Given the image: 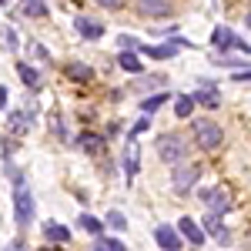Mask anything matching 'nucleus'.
<instances>
[{
  "instance_id": "16",
  "label": "nucleus",
  "mask_w": 251,
  "mask_h": 251,
  "mask_svg": "<svg viewBox=\"0 0 251 251\" xmlns=\"http://www.w3.org/2000/svg\"><path fill=\"white\" fill-rule=\"evenodd\" d=\"M17 74H20V80L27 84V87H34V91H40V74L30 67V64H17Z\"/></svg>"
},
{
  "instance_id": "1",
  "label": "nucleus",
  "mask_w": 251,
  "mask_h": 251,
  "mask_svg": "<svg viewBox=\"0 0 251 251\" xmlns=\"http://www.w3.org/2000/svg\"><path fill=\"white\" fill-rule=\"evenodd\" d=\"M188 151H191V144H188V137L177 134V131H168V134L157 137V154L164 164H181V161H188Z\"/></svg>"
},
{
  "instance_id": "26",
  "label": "nucleus",
  "mask_w": 251,
  "mask_h": 251,
  "mask_svg": "<svg viewBox=\"0 0 251 251\" xmlns=\"http://www.w3.org/2000/svg\"><path fill=\"white\" fill-rule=\"evenodd\" d=\"M24 14H27V17H44V14H47V7H44V3H27V7H24Z\"/></svg>"
},
{
  "instance_id": "5",
  "label": "nucleus",
  "mask_w": 251,
  "mask_h": 251,
  "mask_svg": "<svg viewBox=\"0 0 251 251\" xmlns=\"http://www.w3.org/2000/svg\"><path fill=\"white\" fill-rule=\"evenodd\" d=\"M201 201H204V204L211 208L208 214H218V218H221V214L231 208V194L221 191V188H208V191H201Z\"/></svg>"
},
{
  "instance_id": "33",
  "label": "nucleus",
  "mask_w": 251,
  "mask_h": 251,
  "mask_svg": "<svg viewBox=\"0 0 251 251\" xmlns=\"http://www.w3.org/2000/svg\"><path fill=\"white\" fill-rule=\"evenodd\" d=\"M248 27H251V14H248Z\"/></svg>"
},
{
  "instance_id": "21",
  "label": "nucleus",
  "mask_w": 251,
  "mask_h": 251,
  "mask_svg": "<svg viewBox=\"0 0 251 251\" xmlns=\"http://www.w3.org/2000/svg\"><path fill=\"white\" fill-rule=\"evenodd\" d=\"M80 228H84V231H91V234H100V228H104V225L97 221L94 214H80Z\"/></svg>"
},
{
  "instance_id": "17",
  "label": "nucleus",
  "mask_w": 251,
  "mask_h": 251,
  "mask_svg": "<svg viewBox=\"0 0 251 251\" xmlns=\"http://www.w3.org/2000/svg\"><path fill=\"white\" fill-rule=\"evenodd\" d=\"M64 71H67V77H74V80H91V67L80 64V60H71Z\"/></svg>"
},
{
  "instance_id": "2",
  "label": "nucleus",
  "mask_w": 251,
  "mask_h": 251,
  "mask_svg": "<svg viewBox=\"0 0 251 251\" xmlns=\"http://www.w3.org/2000/svg\"><path fill=\"white\" fill-rule=\"evenodd\" d=\"M191 134H194V141H198V148H204V151H214V148L225 141V131H221L214 121H208V117H198V121H194Z\"/></svg>"
},
{
  "instance_id": "29",
  "label": "nucleus",
  "mask_w": 251,
  "mask_h": 251,
  "mask_svg": "<svg viewBox=\"0 0 251 251\" xmlns=\"http://www.w3.org/2000/svg\"><path fill=\"white\" fill-rule=\"evenodd\" d=\"M34 57H40V60H47V50L40 47V44H34Z\"/></svg>"
},
{
  "instance_id": "28",
  "label": "nucleus",
  "mask_w": 251,
  "mask_h": 251,
  "mask_svg": "<svg viewBox=\"0 0 251 251\" xmlns=\"http://www.w3.org/2000/svg\"><path fill=\"white\" fill-rule=\"evenodd\" d=\"M7 47H10V50L17 47V34H14V30H7Z\"/></svg>"
},
{
  "instance_id": "25",
  "label": "nucleus",
  "mask_w": 251,
  "mask_h": 251,
  "mask_svg": "<svg viewBox=\"0 0 251 251\" xmlns=\"http://www.w3.org/2000/svg\"><path fill=\"white\" fill-rule=\"evenodd\" d=\"M100 245H104V251H127V245L117 238H100Z\"/></svg>"
},
{
  "instance_id": "24",
  "label": "nucleus",
  "mask_w": 251,
  "mask_h": 251,
  "mask_svg": "<svg viewBox=\"0 0 251 251\" xmlns=\"http://www.w3.org/2000/svg\"><path fill=\"white\" fill-rule=\"evenodd\" d=\"M107 228H114V231H124V228H127V218H124L121 211H111V214H107Z\"/></svg>"
},
{
  "instance_id": "13",
  "label": "nucleus",
  "mask_w": 251,
  "mask_h": 251,
  "mask_svg": "<svg viewBox=\"0 0 251 251\" xmlns=\"http://www.w3.org/2000/svg\"><path fill=\"white\" fill-rule=\"evenodd\" d=\"M74 27L80 30V37H87V40H97L100 34H104V30H100V24L91 20V17H77V20H74Z\"/></svg>"
},
{
  "instance_id": "27",
  "label": "nucleus",
  "mask_w": 251,
  "mask_h": 251,
  "mask_svg": "<svg viewBox=\"0 0 251 251\" xmlns=\"http://www.w3.org/2000/svg\"><path fill=\"white\" fill-rule=\"evenodd\" d=\"M214 64H221V67H225V64H228V67H241L245 60H238V57H214Z\"/></svg>"
},
{
  "instance_id": "8",
  "label": "nucleus",
  "mask_w": 251,
  "mask_h": 251,
  "mask_svg": "<svg viewBox=\"0 0 251 251\" xmlns=\"http://www.w3.org/2000/svg\"><path fill=\"white\" fill-rule=\"evenodd\" d=\"M204 234H211L218 245H228V241H231V231L221 225V218H218V214H204Z\"/></svg>"
},
{
  "instance_id": "22",
  "label": "nucleus",
  "mask_w": 251,
  "mask_h": 251,
  "mask_svg": "<svg viewBox=\"0 0 251 251\" xmlns=\"http://www.w3.org/2000/svg\"><path fill=\"white\" fill-rule=\"evenodd\" d=\"M164 100H168V94H154V97H148V100L141 104V111H144V117L151 114V111H157V107H161Z\"/></svg>"
},
{
  "instance_id": "14",
  "label": "nucleus",
  "mask_w": 251,
  "mask_h": 251,
  "mask_svg": "<svg viewBox=\"0 0 251 251\" xmlns=\"http://www.w3.org/2000/svg\"><path fill=\"white\" fill-rule=\"evenodd\" d=\"M201 84H204V87L194 94V100H198V104H204V107H218V94H214L211 80H201Z\"/></svg>"
},
{
  "instance_id": "10",
  "label": "nucleus",
  "mask_w": 251,
  "mask_h": 251,
  "mask_svg": "<svg viewBox=\"0 0 251 251\" xmlns=\"http://www.w3.org/2000/svg\"><path fill=\"white\" fill-rule=\"evenodd\" d=\"M181 47H188V40H171V44H161V47H144L141 44V54H148V57H157V60H164V57H174Z\"/></svg>"
},
{
  "instance_id": "31",
  "label": "nucleus",
  "mask_w": 251,
  "mask_h": 251,
  "mask_svg": "<svg viewBox=\"0 0 251 251\" xmlns=\"http://www.w3.org/2000/svg\"><path fill=\"white\" fill-rule=\"evenodd\" d=\"M7 107V87H0V111Z\"/></svg>"
},
{
  "instance_id": "7",
  "label": "nucleus",
  "mask_w": 251,
  "mask_h": 251,
  "mask_svg": "<svg viewBox=\"0 0 251 251\" xmlns=\"http://www.w3.org/2000/svg\"><path fill=\"white\" fill-rule=\"evenodd\" d=\"M154 241H157L164 251H181V248H184V241H181L177 228H171V225H161V228L154 231Z\"/></svg>"
},
{
  "instance_id": "4",
  "label": "nucleus",
  "mask_w": 251,
  "mask_h": 251,
  "mask_svg": "<svg viewBox=\"0 0 251 251\" xmlns=\"http://www.w3.org/2000/svg\"><path fill=\"white\" fill-rule=\"evenodd\" d=\"M198 177H201V164H191V161H181L177 168L171 171V181H174V191L177 194H188L198 184Z\"/></svg>"
},
{
  "instance_id": "3",
  "label": "nucleus",
  "mask_w": 251,
  "mask_h": 251,
  "mask_svg": "<svg viewBox=\"0 0 251 251\" xmlns=\"http://www.w3.org/2000/svg\"><path fill=\"white\" fill-rule=\"evenodd\" d=\"M14 218H17L20 228L30 225V218H34V194L24 181H17V188H14Z\"/></svg>"
},
{
  "instance_id": "12",
  "label": "nucleus",
  "mask_w": 251,
  "mask_h": 251,
  "mask_svg": "<svg viewBox=\"0 0 251 251\" xmlns=\"http://www.w3.org/2000/svg\"><path fill=\"white\" fill-rule=\"evenodd\" d=\"M137 10H141L144 17H168V14H171V3H168V0H141Z\"/></svg>"
},
{
  "instance_id": "30",
  "label": "nucleus",
  "mask_w": 251,
  "mask_h": 251,
  "mask_svg": "<svg viewBox=\"0 0 251 251\" xmlns=\"http://www.w3.org/2000/svg\"><path fill=\"white\" fill-rule=\"evenodd\" d=\"M234 80L241 84V80H251V71H241V74H234Z\"/></svg>"
},
{
  "instance_id": "20",
  "label": "nucleus",
  "mask_w": 251,
  "mask_h": 251,
  "mask_svg": "<svg viewBox=\"0 0 251 251\" xmlns=\"http://www.w3.org/2000/svg\"><path fill=\"white\" fill-rule=\"evenodd\" d=\"M117 64H121L124 71H131V74H137V71H141V60H137V54H131V50L117 54Z\"/></svg>"
},
{
  "instance_id": "32",
  "label": "nucleus",
  "mask_w": 251,
  "mask_h": 251,
  "mask_svg": "<svg viewBox=\"0 0 251 251\" xmlns=\"http://www.w3.org/2000/svg\"><path fill=\"white\" fill-rule=\"evenodd\" d=\"M3 251H24V241H14L10 248H3Z\"/></svg>"
},
{
  "instance_id": "6",
  "label": "nucleus",
  "mask_w": 251,
  "mask_h": 251,
  "mask_svg": "<svg viewBox=\"0 0 251 251\" xmlns=\"http://www.w3.org/2000/svg\"><path fill=\"white\" fill-rule=\"evenodd\" d=\"M211 40H214V47H221V50H228V47H238V50H248V44L234 34L231 27H214V34H211Z\"/></svg>"
},
{
  "instance_id": "23",
  "label": "nucleus",
  "mask_w": 251,
  "mask_h": 251,
  "mask_svg": "<svg viewBox=\"0 0 251 251\" xmlns=\"http://www.w3.org/2000/svg\"><path fill=\"white\" fill-rule=\"evenodd\" d=\"M50 131H54L60 141H67V124H64V117H60V114H50Z\"/></svg>"
},
{
  "instance_id": "11",
  "label": "nucleus",
  "mask_w": 251,
  "mask_h": 251,
  "mask_svg": "<svg viewBox=\"0 0 251 251\" xmlns=\"http://www.w3.org/2000/svg\"><path fill=\"white\" fill-rule=\"evenodd\" d=\"M137 168H141V151H137V141L127 137V148H124V174H127V177H134Z\"/></svg>"
},
{
  "instance_id": "15",
  "label": "nucleus",
  "mask_w": 251,
  "mask_h": 251,
  "mask_svg": "<svg viewBox=\"0 0 251 251\" xmlns=\"http://www.w3.org/2000/svg\"><path fill=\"white\" fill-rule=\"evenodd\" d=\"M44 238L47 241H71V228H64V225H44Z\"/></svg>"
},
{
  "instance_id": "9",
  "label": "nucleus",
  "mask_w": 251,
  "mask_h": 251,
  "mask_svg": "<svg viewBox=\"0 0 251 251\" xmlns=\"http://www.w3.org/2000/svg\"><path fill=\"white\" fill-rule=\"evenodd\" d=\"M177 234H181V238H188L194 248H198V245H204V228H198V221H194V218H181V221H177Z\"/></svg>"
},
{
  "instance_id": "18",
  "label": "nucleus",
  "mask_w": 251,
  "mask_h": 251,
  "mask_svg": "<svg viewBox=\"0 0 251 251\" xmlns=\"http://www.w3.org/2000/svg\"><path fill=\"white\" fill-rule=\"evenodd\" d=\"M191 111H194V97L191 94H181L177 100H174V114L177 117H191Z\"/></svg>"
},
{
  "instance_id": "19",
  "label": "nucleus",
  "mask_w": 251,
  "mask_h": 251,
  "mask_svg": "<svg viewBox=\"0 0 251 251\" xmlns=\"http://www.w3.org/2000/svg\"><path fill=\"white\" fill-rule=\"evenodd\" d=\"M80 148H84V151H91V154H97V151L104 148V141H100V134H91V131H84V134H80Z\"/></svg>"
}]
</instances>
